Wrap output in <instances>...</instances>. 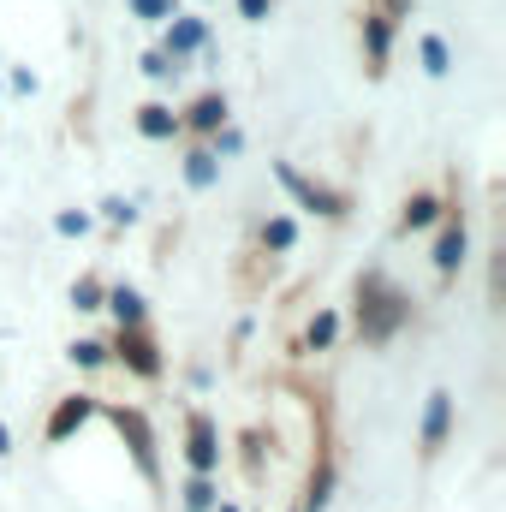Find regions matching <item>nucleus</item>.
I'll list each match as a JSON object with an SVG mask.
<instances>
[{"instance_id":"obj_1","label":"nucleus","mask_w":506,"mask_h":512,"mask_svg":"<svg viewBox=\"0 0 506 512\" xmlns=\"http://www.w3.org/2000/svg\"><path fill=\"white\" fill-rule=\"evenodd\" d=\"M405 322V298L387 286V280H364V340H387L393 328Z\"/></svg>"},{"instance_id":"obj_17","label":"nucleus","mask_w":506,"mask_h":512,"mask_svg":"<svg viewBox=\"0 0 506 512\" xmlns=\"http://www.w3.org/2000/svg\"><path fill=\"white\" fill-rule=\"evenodd\" d=\"M72 304H78V310H102V286H96V280H78V286H72Z\"/></svg>"},{"instance_id":"obj_5","label":"nucleus","mask_w":506,"mask_h":512,"mask_svg":"<svg viewBox=\"0 0 506 512\" xmlns=\"http://www.w3.org/2000/svg\"><path fill=\"white\" fill-rule=\"evenodd\" d=\"M120 358H126L137 376H155V370H161V358H155V346H149L143 334H120Z\"/></svg>"},{"instance_id":"obj_2","label":"nucleus","mask_w":506,"mask_h":512,"mask_svg":"<svg viewBox=\"0 0 506 512\" xmlns=\"http://www.w3.org/2000/svg\"><path fill=\"white\" fill-rule=\"evenodd\" d=\"M274 173H280V185H286V191H298L310 209H322V215H346V197H340V191H328V185H310V179H304L298 167H286V161H280Z\"/></svg>"},{"instance_id":"obj_21","label":"nucleus","mask_w":506,"mask_h":512,"mask_svg":"<svg viewBox=\"0 0 506 512\" xmlns=\"http://www.w3.org/2000/svg\"><path fill=\"white\" fill-rule=\"evenodd\" d=\"M370 54H376V66L387 60V24L381 18H370Z\"/></svg>"},{"instance_id":"obj_11","label":"nucleus","mask_w":506,"mask_h":512,"mask_svg":"<svg viewBox=\"0 0 506 512\" xmlns=\"http://www.w3.org/2000/svg\"><path fill=\"white\" fill-rule=\"evenodd\" d=\"M423 66H429L435 78H447V72H453V54H447V42H441V36H423Z\"/></svg>"},{"instance_id":"obj_14","label":"nucleus","mask_w":506,"mask_h":512,"mask_svg":"<svg viewBox=\"0 0 506 512\" xmlns=\"http://www.w3.org/2000/svg\"><path fill=\"white\" fill-rule=\"evenodd\" d=\"M185 179H191L197 191H203V185H215V155H191V161H185Z\"/></svg>"},{"instance_id":"obj_8","label":"nucleus","mask_w":506,"mask_h":512,"mask_svg":"<svg viewBox=\"0 0 506 512\" xmlns=\"http://www.w3.org/2000/svg\"><path fill=\"white\" fill-rule=\"evenodd\" d=\"M459 262H465V227H447V233H441V245H435V268H441V274H453Z\"/></svg>"},{"instance_id":"obj_20","label":"nucleus","mask_w":506,"mask_h":512,"mask_svg":"<svg viewBox=\"0 0 506 512\" xmlns=\"http://www.w3.org/2000/svg\"><path fill=\"white\" fill-rule=\"evenodd\" d=\"M131 6H137L143 18H155V24H161V18H173V0H131Z\"/></svg>"},{"instance_id":"obj_12","label":"nucleus","mask_w":506,"mask_h":512,"mask_svg":"<svg viewBox=\"0 0 506 512\" xmlns=\"http://www.w3.org/2000/svg\"><path fill=\"white\" fill-rule=\"evenodd\" d=\"M221 120H227V102H221V96H203V102L191 108V126H203V131H215Z\"/></svg>"},{"instance_id":"obj_25","label":"nucleus","mask_w":506,"mask_h":512,"mask_svg":"<svg viewBox=\"0 0 506 512\" xmlns=\"http://www.w3.org/2000/svg\"><path fill=\"white\" fill-rule=\"evenodd\" d=\"M0 453H6V423H0Z\"/></svg>"},{"instance_id":"obj_15","label":"nucleus","mask_w":506,"mask_h":512,"mask_svg":"<svg viewBox=\"0 0 506 512\" xmlns=\"http://www.w3.org/2000/svg\"><path fill=\"white\" fill-rule=\"evenodd\" d=\"M435 221V197H411L405 203V227H429Z\"/></svg>"},{"instance_id":"obj_24","label":"nucleus","mask_w":506,"mask_h":512,"mask_svg":"<svg viewBox=\"0 0 506 512\" xmlns=\"http://www.w3.org/2000/svg\"><path fill=\"white\" fill-rule=\"evenodd\" d=\"M143 72H149V78H167L173 66H167V54H149V60H143Z\"/></svg>"},{"instance_id":"obj_23","label":"nucleus","mask_w":506,"mask_h":512,"mask_svg":"<svg viewBox=\"0 0 506 512\" xmlns=\"http://www.w3.org/2000/svg\"><path fill=\"white\" fill-rule=\"evenodd\" d=\"M239 12H245L251 24H262V18H268V0H239Z\"/></svg>"},{"instance_id":"obj_4","label":"nucleus","mask_w":506,"mask_h":512,"mask_svg":"<svg viewBox=\"0 0 506 512\" xmlns=\"http://www.w3.org/2000/svg\"><path fill=\"white\" fill-rule=\"evenodd\" d=\"M215 459H221L215 423H209V417H191V465H197V471H215Z\"/></svg>"},{"instance_id":"obj_7","label":"nucleus","mask_w":506,"mask_h":512,"mask_svg":"<svg viewBox=\"0 0 506 512\" xmlns=\"http://www.w3.org/2000/svg\"><path fill=\"white\" fill-rule=\"evenodd\" d=\"M447 417H453V399H447V393H429V417H423V447H441V441H447Z\"/></svg>"},{"instance_id":"obj_9","label":"nucleus","mask_w":506,"mask_h":512,"mask_svg":"<svg viewBox=\"0 0 506 512\" xmlns=\"http://www.w3.org/2000/svg\"><path fill=\"white\" fill-rule=\"evenodd\" d=\"M137 131H143V137H173V131H179V120H173V108L149 102V108L137 114Z\"/></svg>"},{"instance_id":"obj_26","label":"nucleus","mask_w":506,"mask_h":512,"mask_svg":"<svg viewBox=\"0 0 506 512\" xmlns=\"http://www.w3.org/2000/svg\"><path fill=\"white\" fill-rule=\"evenodd\" d=\"M221 512H239V507H221Z\"/></svg>"},{"instance_id":"obj_6","label":"nucleus","mask_w":506,"mask_h":512,"mask_svg":"<svg viewBox=\"0 0 506 512\" xmlns=\"http://www.w3.org/2000/svg\"><path fill=\"white\" fill-rule=\"evenodd\" d=\"M203 18H173V30H167V60L173 54H191V48H203Z\"/></svg>"},{"instance_id":"obj_18","label":"nucleus","mask_w":506,"mask_h":512,"mask_svg":"<svg viewBox=\"0 0 506 512\" xmlns=\"http://www.w3.org/2000/svg\"><path fill=\"white\" fill-rule=\"evenodd\" d=\"M185 507H191V512H209V507H215V489H209V483L197 477V483L185 489Z\"/></svg>"},{"instance_id":"obj_10","label":"nucleus","mask_w":506,"mask_h":512,"mask_svg":"<svg viewBox=\"0 0 506 512\" xmlns=\"http://www.w3.org/2000/svg\"><path fill=\"white\" fill-rule=\"evenodd\" d=\"M84 417H90V399H66V405L54 411V423H48V435L60 441V435H72V429H78Z\"/></svg>"},{"instance_id":"obj_3","label":"nucleus","mask_w":506,"mask_h":512,"mask_svg":"<svg viewBox=\"0 0 506 512\" xmlns=\"http://www.w3.org/2000/svg\"><path fill=\"white\" fill-rule=\"evenodd\" d=\"M114 423H120V435L131 441L137 465H143V471L155 477V441H149V423H143V411H126V405H120V411H114Z\"/></svg>"},{"instance_id":"obj_16","label":"nucleus","mask_w":506,"mask_h":512,"mask_svg":"<svg viewBox=\"0 0 506 512\" xmlns=\"http://www.w3.org/2000/svg\"><path fill=\"white\" fill-rule=\"evenodd\" d=\"M292 239H298V227H292L286 215H274V221H268V245H274V251H286Z\"/></svg>"},{"instance_id":"obj_13","label":"nucleus","mask_w":506,"mask_h":512,"mask_svg":"<svg viewBox=\"0 0 506 512\" xmlns=\"http://www.w3.org/2000/svg\"><path fill=\"white\" fill-rule=\"evenodd\" d=\"M114 316H120L126 328H137V322H143V298H137L131 286H120V292H114Z\"/></svg>"},{"instance_id":"obj_19","label":"nucleus","mask_w":506,"mask_h":512,"mask_svg":"<svg viewBox=\"0 0 506 512\" xmlns=\"http://www.w3.org/2000/svg\"><path fill=\"white\" fill-rule=\"evenodd\" d=\"M334 328H340L334 316H316V322H310V346H328V340H334Z\"/></svg>"},{"instance_id":"obj_22","label":"nucleus","mask_w":506,"mask_h":512,"mask_svg":"<svg viewBox=\"0 0 506 512\" xmlns=\"http://www.w3.org/2000/svg\"><path fill=\"white\" fill-rule=\"evenodd\" d=\"M72 358H78V364H102V346H96V340H84V346H72Z\"/></svg>"}]
</instances>
